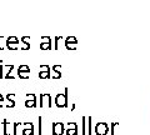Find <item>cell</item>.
<instances>
[{"label": "cell", "instance_id": "cell-1", "mask_svg": "<svg viewBox=\"0 0 150 135\" xmlns=\"http://www.w3.org/2000/svg\"><path fill=\"white\" fill-rule=\"evenodd\" d=\"M54 103L58 108H68V105H69V89L68 88H65L64 93H60V94L55 96Z\"/></svg>", "mask_w": 150, "mask_h": 135}, {"label": "cell", "instance_id": "cell-2", "mask_svg": "<svg viewBox=\"0 0 150 135\" xmlns=\"http://www.w3.org/2000/svg\"><path fill=\"white\" fill-rule=\"evenodd\" d=\"M30 76V68L26 64H23L18 68V78L20 79H29Z\"/></svg>", "mask_w": 150, "mask_h": 135}, {"label": "cell", "instance_id": "cell-3", "mask_svg": "<svg viewBox=\"0 0 150 135\" xmlns=\"http://www.w3.org/2000/svg\"><path fill=\"white\" fill-rule=\"evenodd\" d=\"M45 105H48L49 108L53 106L51 95L49 94V93H41V94H40V108H44Z\"/></svg>", "mask_w": 150, "mask_h": 135}, {"label": "cell", "instance_id": "cell-4", "mask_svg": "<svg viewBox=\"0 0 150 135\" xmlns=\"http://www.w3.org/2000/svg\"><path fill=\"white\" fill-rule=\"evenodd\" d=\"M53 49V40L50 36H41V43H40V50H51Z\"/></svg>", "mask_w": 150, "mask_h": 135}, {"label": "cell", "instance_id": "cell-5", "mask_svg": "<svg viewBox=\"0 0 150 135\" xmlns=\"http://www.w3.org/2000/svg\"><path fill=\"white\" fill-rule=\"evenodd\" d=\"M78 46V39L75 36H68L65 39V48L67 50H76Z\"/></svg>", "mask_w": 150, "mask_h": 135}, {"label": "cell", "instance_id": "cell-6", "mask_svg": "<svg viewBox=\"0 0 150 135\" xmlns=\"http://www.w3.org/2000/svg\"><path fill=\"white\" fill-rule=\"evenodd\" d=\"M19 43H20V41H19L16 36H9L6 39V49L8 50H16Z\"/></svg>", "mask_w": 150, "mask_h": 135}, {"label": "cell", "instance_id": "cell-7", "mask_svg": "<svg viewBox=\"0 0 150 135\" xmlns=\"http://www.w3.org/2000/svg\"><path fill=\"white\" fill-rule=\"evenodd\" d=\"M51 128H53V133H51V135H63V134H65L64 123H53Z\"/></svg>", "mask_w": 150, "mask_h": 135}, {"label": "cell", "instance_id": "cell-8", "mask_svg": "<svg viewBox=\"0 0 150 135\" xmlns=\"http://www.w3.org/2000/svg\"><path fill=\"white\" fill-rule=\"evenodd\" d=\"M39 78L40 79H50V66L49 65H40L39 70Z\"/></svg>", "mask_w": 150, "mask_h": 135}, {"label": "cell", "instance_id": "cell-9", "mask_svg": "<svg viewBox=\"0 0 150 135\" xmlns=\"http://www.w3.org/2000/svg\"><path fill=\"white\" fill-rule=\"evenodd\" d=\"M25 108H36V96L35 94H26Z\"/></svg>", "mask_w": 150, "mask_h": 135}, {"label": "cell", "instance_id": "cell-10", "mask_svg": "<svg viewBox=\"0 0 150 135\" xmlns=\"http://www.w3.org/2000/svg\"><path fill=\"white\" fill-rule=\"evenodd\" d=\"M108 130H109V128H108V124H105V123H98L95 127L96 135H106Z\"/></svg>", "mask_w": 150, "mask_h": 135}, {"label": "cell", "instance_id": "cell-11", "mask_svg": "<svg viewBox=\"0 0 150 135\" xmlns=\"http://www.w3.org/2000/svg\"><path fill=\"white\" fill-rule=\"evenodd\" d=\"M67 135H78V125L76 123H68V129L65 130Z\"/></svg>", "mask_w": 150, "mask_h": 135}, {"label": "cell", "instance_id": "cell-12", "mask_svg": "<svg viewBox=\"0 0 150 135\" xmlns=\"http://www.w3.org/2000/svg\"><path fill=\"white\" fill-rule=\"evenodd\" d=\"M21 43L23 44H24V46H23V48H21V50H23V52H26V50H30V43H29V41H30V36H23V38H21Z\"/></svg>", "mask_w": 150, "mask_h": 135}, {"label": "cell", "instance_id": "cell-13", "mask_svg": "<svg viewBox=\"0 0 150 135\" xmlns=\"http://www.w3.org/2000/svg\"><path fill=\"white\" fill-rule=\"evenodd\" d=\"M15 94H14V93H9V94L6 95V100L9 101V104L6 105V108H14V106H15Z\"/></svg>", "mask_w": 150, "mask_h": 135}, {"label": "cell", "instance_id": "cell-14", "mask_svg": "<svg viewBox=\"0 0 150 135\" xmlns=\"http://www.w3.org/2000/svg\"><path fill=\"white\" fill-rule=\"evenodd\" d=\"M51 69H53V71L55 73L54 76H51L53 79H59L62 78V73H60V70H62V65H53L51 66Z\"/></svg>", "mask_w": 150, "mask_h": 135}, {"label": "cell", "instance_id": "cell-15", "mask_svg": "<svg viewBox=\"0 0 150 135\" xmlns=\"http://www.w3.org/2000/svg\"><path fill=\"white\" fill-rule=\"evenodd\" d=\"M34 125H33V123H29V128H25L23 129L21 134L23 135H34Z\"/></svg>", "mask_w": 150, "mask_h": 135}, {"label": "cell", "instance_id": "cell-16", "mask_svg": "<svg viewBox=\"0 0 150 135\" xmlns=\"http://www.w3.org/2000/svg\"><path fill=\"white\" fill-rule=\"evenodd\" d=\"M3 127H4V129H3L4 135H10V130H9V127H10V123H9L6 119H4V120H3Z\"/></svg>", "mask_w": 150, "mask_h": 135}, {"label": "cell", "instance_id": "cell-17", "mask_svg": "<svg viewBox=\"0 0 150 135\" xmlns=\"http://www.w3.org/2000/svg\"><path fill=\"white\" fill-rule=\"evenodd\" d=\"M86 128H88V135H91L93 134V118L89 116L86 119Z\"/></svg>", "mask_w": 150, "mask_h": 135}, {"label": "cell", "instance_id": "cell-18", "mask_svg": "<svg viewBox=\"0 0 150 135\" xmlns=\"http://www.w3.org/2000/svg\"><path fill=\"white\" fill-rule=\"evenodd\" d=\"M38 123H39V127H38V135H43V118H41V116H39Z\"/></svg>", "mask_w": 150, "mask_h": 135}, {"label": "cell", "instance_id": "cell-19", "mask_svg": "<svg viewBox=\"0 0 150 135\" xmlns=\"http://www.w3.org/2000/svg\"><path fill=\"white\" fill-rule=\"evenodd\" d=\"M86 116H83L81 118V122H83V135H88V130H86Z\"/></svg>", "mask_w": 150, "mask_h": 135}, {"label": "cell", "instance_id": "cell-20", "mask_svg": "<svg viewBox=\"0 0 150 135\" xmlns=\"http://www.w3.org/2000/svg\"><path fill=\"white\" fill-rule=\"evenodd\" d=\"M13 69H14V65L11 64V65H10V68H9V71L5 74V75H4V79H15V76H13L11 74H10V73L13 71Z\"/></svg>", "mask_w": 150, "mask_h": 135}, {"label": "cell", "instance_id": "cell-21", "mask_svg": "<svg viewBox=\"0 0 150 135\" xmlns=\"http://www.w3.org/2000/svg\"><path fill=\"white\" fill-rule=\"evenodd\" d=\"M19 125H23V123H14L13 124V135H18V128Z\"/></svg>", "mask_w": 150, "mask_h": 135}, {"label": "cell", "instance_id": "cell-22", "mask_svg": "<svg viewBox=\"0 0 150 135\" xmlns=\"http://www.w3.org/2000/svg\"><path fill=\"white\" fill-rule=\"evenodd\" d=\"M62 39H63L62 36H56V38H55V40H54V41H55V43H54V50H58V49H59L58 45H59V41L62 40Z\"/></svg>", "mask_w": 150, "mask_h": 135}, {"label": "cell", "instance_id": "cell-23", "mask_svg": "<svg viewBox=\"0 0 150 135\" xmlns=\"http://www.w3.org/2000/svg\"><path fill=\"white\" fill-rule=\"evenodd\" d=\"M3 101H4V96H3L1 94H0V109H1V108H3V104H1V103H3Z\"/></svg>", "mask_w": 150, "mask_h": 135}, {"label": "cell", "instance_id": "cell-24", "mask_svg": "<svg viewBox=\"0 0 150 135\" xmlns=\"http://www.w3.org/2000/svg\"><path fill=\"white\" fill-rule=\"evenodd\" d=\"M0 40H1V34H0ZM4 48H3V46H1V44H0V50H3Z\"/></svg>", "mask_w": 150, "mask_h": 135}]
</instances>
